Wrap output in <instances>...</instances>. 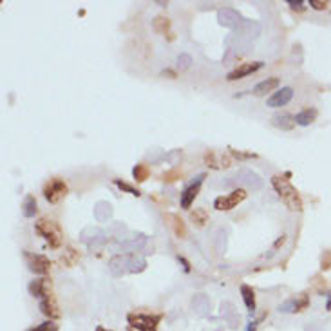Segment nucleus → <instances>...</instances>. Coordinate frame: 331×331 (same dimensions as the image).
Returning a JSON list of instances; mask_svg holds the SVG:
<instances>
[{"mask_svg":"<svg viewBox=\"0 0 331 331\" xmlns=\"http://www.w3.org/2000/svg\"><path fill=\"white\" fill-rule=\"evenodd\" d=\"M326 310H327V311H331V295H329V299H327V304H326Z\"/></svg>","mask_w":331,"mask_h":331,"instance_id":"obj_39","label":"nucleus"},{"mask_svg":"<svg viewBox=\"0 0 331 331\" xmlns=\"http://www.w3.org/2000/svg\"><path fill=\"white\" fill-rule=\"evenodd\" d=\"M179 64H181V69H186L190 65V56H186V55L179 56Z\"/></svg>","mask_w":331,"mask_h":331,"instance_id":"obj_35","label":"nucleus"},{"mask_svg":"<svg viewBox=\"0 0 331 331\" xmlns=\"http://www.w3.org/2000/svg\"><path fill=\"white\" fill-rule=\"evenodd\" d=\"M111 214H112V207L109 205V203L100 201L98 205H96L94 215H96V219H98V221H105L107 217H111Z\"/></svg>","mask_w":331,"mask_h":331,"instance_id":"obj_23","label":"nucleus"},{"mask_svg":"<svg viewBox=\"0 0 331 331\" xmlns=\"http://www.w3.org/2000/svg\"><path fill=\"white\" fill-rule=\"evenodd\" d=\"M246 190L243 188H233L230 194H224V196H219V198L214 201V207L215 210H223V212H228L235 208L239 203H243L246 199Z\"/></svg>","mask_w":331,"mask_h":331,"instance_id":"obj_5","label":"nucleus"},{"mask_svg":"<svg viewBox=\"0 0 331 331\" xmlns=\"http://www.w3.org/2000/svg\"><path fill=\"white\" fill-rule=\"evenodd\" d=\"M310 6L313 9H317V11H322V9L327 8V2H326V0H324V2H322V0H310Z\"/></svg>","mask_w":331,"mask_h":331,"instance_id":"obj_33","label":"nucleus"},{"mask_svg":"<svg viewBox=\"0 0 331 331\" xmlns=\"http://www.w3.org/2000/svg\"><path fill=\"white\" fill-rule=\"evenodd\" d=\"M205 177H207L205 174H199V176L196 177V179H194L185 190H183V194H181V208L188 210V208L192 207L194 199L198 198L199 190H201V183H203V179H205Z\"/></svg>","mask_w":331,"mask_h":331,"instance_id":"obj_8","label":"nucleus"},{"mask_svg":"<svg viewBox=\"0 0 331 331\" xmlns=\"http://www.w3.org/2000/svg\"><path fill=\"white\" fill-rule=\"evenodd\" d=\"M114 183H116L118 186H120L121 190H125V192H129V194H132V196H136V198H138L139 196V190H136V188H132V186L130 185H127V183H123V181H120V179H116L114 181Z\"/></svg>","mask_w":331,"mask_h":331,"instance_id":"obj_31","label":"nucleus"},{"mask_svg":"<svg viewBox=\"0 0 331 331\" xmlns=\"http://www.w3.org/2000/svg\"><path fill=\"white\" fill-rule=\"evenodd\" d=\"M129 331H156L161 315H145V313H129Z\"/></svg>","mask_w":331,"mask_h":331,"instance_id":"obj_4","label":"nucleus"},{"mask_svg":"<svg viewBox=\"0 0 331 331\" xmlns=\"http://www.w3.org/2000/svg\"><path fill=\"white\" fill-rule=\"evenodd\" d=\"M168 27H170V20H168V18L158 17L154 20V29L158 31V33H161V35H165V33H167Z\"/></svg>","mask_w":331,"mask_h":331,"instance_id":"obj_28","label":"nucleus"},{"mask_svg":"<svg viewBox=\"0 0 331 331\" xmlns=\"http://www.w3.org/2000/svg\"><path fill=\"white\" fill-rule=\"evenodd\" d=\"M132 176H134V179L138 181V183H143V181L149 179V176H151V170H149V167H147V165L139 163V165H136V167H134Z\"/></svg>","mask_w":331,"mask_h":331,"instance_id":"obj_26","label":"nucleus"},{"mask_svg":"<svg viewBox=\"0 0 331 331\" xmlns=\"http://www.w3.org/2000/svg\"><path fill=\"white\" fill-rule=\"evenodd\" d=\"M24 259H26L27 266L33 273H38V275H45L49 270H51V261H49L45 255H40V254H29L26 252L24 254Z\"/></svg>","mask_w":331,"mask_h":331,"instance_id":"obj_7","label":"nucleus"},{"mask_svg":"<svg viewBox=\"0 0 331 331\" xmlns=\"http://www.w3.org/2000/svg\"><path fill=\"white\" fill-rule=\"evenodd\" d=\"M190 219L196 226H205L208 223V214L205 208H194V212H190Z\"/></svg>","mask_w":331,"mask_h":331,"instance_id":"obj_22","label":"nucleus"},{"mask_svg":"<svg viewBox=\"0 0 331 331\" xmlns=\"http://www.w3.org/2000/svg\"><path fill=\"white\" fill-rule=\"evenodd\" d=\"M181 177H183V172H181V170H177V168H172V170L165 172L163 176H161V179H163L165 183H174V181L181 179Z\"/></svg>","mask_w":331,"mask_h":331,"instance_id":"obj_29","label":"nucleus"},{"mask_svg":"<svg viewBox=\"0 0 331 331\" xmlns=\"http://www.w3.org/2000/svg\"><path fill=\"white\" fill-rule=\"evenodd\" d=\"M308 306H310V297H308V293H301L295 299H290V301L284 302L279 310L282 313H299V311L306 310Z\"/></svg>","mask_w":331,"mask_h":331,"instance_id":"obj_9","label":"nucleus"},{"mask_svg":"<svg viewBox=\"0 0 331 331\" xmlns=\"http://www.w3.org/2000/svg\"><path fill=\"white\" fill-rule=\"evenodd\" d=\"M262 67V62H252V64H241L239 67L228 73L226 80L228 82H235V80H241V78L248 76V74H254L255 71H259Z\"/></svg>","mask_w":331,"mask_h":331,"instance_id":"obj_10","label":"nucleus"},{"mask_svg":"<svg viewBox=\"0 0 331 331\" xmlns=\"http://www.w3.org/2000/svg\"><path fill=\"white\" fill-rule=\"evenodd\" d=\"M230 154L237 159H250V158H257V154H252V152H239V151H233L230 149Z\"/></svg>","mask_w":331,"mask_h":331,"instance_id":"obj_32","label":"nucleus"},{"mask_svg":"<svg viewBox=\"0 0 331 331\" xmlns=\"http://www.w3.org/2000/svg\"><path fill=\"white\" fill-rule=\"evenodd\" d=\"M282 243H284V237H280L279 241H277V243H275V246H280V245H282Z\"/></svg>","mask_w":331,"mask_h":331,"instance_id":"obj_40","label":"nucleus"},{"mask_svg":"<svg viewBox=\"0 0 331 331\" xmlns=\"http://www.w3.org/2000/svg\"><path fill=\"white\" fill-rule=\"evenodd\" d=\"M163 76H170V78H176V73H174V71H170V69H167V71H163Z\"/></svg>","mask_w":331,"mask_h":331,"instance_id":"obj_37","label":"nucleus"},{"mask_svg":"<svg viewBox=\"0 0 331 331\" xmlns=\"http://www.w3.org/2000/svg\"><path fill=\"white\" fill-rule=\"evenodd\" d=\"M22 212L26 217H35V214L38 212V205H36V199L33 196H27L26 201H24V207H22Z\"/></svg>","mask_w":331,"mask_h":331,"instance_id":"obj_25","label":"nucleus"},{"mask_svg":"<svg viewBox=\"0 0 331 331\" xmlns=\"http://www.w3.org/2000/svg\"><path fill=\"white\" fill-rule=\"evenodd\" d=\"M29 292L33 297H36V299H45V297L51 295V279H48V277H42V279H36L33 280V282L29 284Z\"/></svg>","mask_w":331,"mask_h":331,"instance_id":"obj_12","label":"nucleus"},{"mask_svg":"<svg viewBox=\"0 0 331 331\" xmlns=\"http://www.w3.org/2000/svg\"><path fill=\"white\" fill-rule=\"evenodd\" d=\"M255 329H257V320H255V322L250 324V327H248V331H255Z\"/></svg>","mask_w":331,"mask_h":331,"instance_id":"obj_38","label":"nucleus"},{"mask_svg":"<svg viewBox=\"0 0 331 331\" xmlns=\"http://www.w3.org/2000/svg\"><path fill=\"white\" fill-rule=\"evenodd\" d=\"M109 268H111L112 275H125V273H139L147 268V261L136 254H121L114 255L109 261Z\"/></svg>","mask_w":331,"mask_h":331,"instance_id":"obj_2","label":"nucleus"},{"mask_svg":"<svg viewBox=\"0 0 331 331\" xmlns=\"http://www.w3.org/2000/svg\"><path fill=\"white\" fill-rule=\"evenodd\" d=\"M35 230L38 235H42L45 241L49 243V246L51 248H60L62 246V239H64V235H62V228L60 224L56 223L55 219H49V217H42V219L38 221V223L35 224Z\"/></svg>","mask_w":331,"mask_h":331,"instance_id":"obj_3","label":"nucleus"},{"mask_svg":"<svg viewBox=\"0 0 331 331\" xmlns=\"http://www.w3.org/2000/svg\"><path fill=\"white\" fill-rule=\"evenodd\" d=\"M29 331H58V326H56L55 322H43V324H38L36 327H33V329H29Z\"/></svg>","mask_w":331,"mask_h":331,"instance_id":"obj_30","label":"nucleus"},{"mask_svg":"<svg viewBox=\"0 0 331 331\" xmlns=\"http://www.w3.org/2000/svg\"><path fill=\"white\" fill-rule=\"evenodd\" d=\"M221 313L226 317V320L230 322V326L232 327H235V326H239V317L235 315V311H233V308H232V304H228V302H224L223 306H221Z\"/></svg>","mask_w":331,"mask_h":331,"instance_id":"obj_24","label":"nucleus"},{"mask_svg":"<svg viewBox=\"0 0 331 331\" xmlns=\"http://www.w3.org/2000/svg\"><path fill=\"white\" fill-rule=\"evenodd\" d=\"M292 98H293V89H292V87H284V89L277 90V92H273V94L268 98L266 105H268V107H273V109L284 107L286 104L292 102Z\"/></svg>","mask_w":331,"mask_h":331,"instance_id":"obj_11","label":"nucleus"},{"mask_svg":"<svg viewBox=\"0 0 331 331\" xmlns=\"http://www.w3.org/2000/svg\"><path fill=\"white\" fill-rule=\"evenodd\" d=\"M288 4L292 6L293 9H299V11L304 9V2H293V0H288Z\"/></svg>","mask_w":331,"mask_h":331,"instance_id":"obj_36","label":"nucleus"},{"mask_svg":"<svg viewBox=\"0 0 331 331\" xmlns=\"http://www.w3.org/2000/svg\"><path fill=\"white\" fill-rule=\"evenodd\" d=\"M271 185L275 188L277 196L280 201L286 205L292 212H302V198L299 190L290 183L284 176H273L271 177Z\"/></svg>","mask_w":331,"mask_h":331,"instance_id":"obj_1","label":"nucleus"},{"mask_svg":"<svg viewBox=\"0 0 331 331\" xmlns=\"http://www.w3.org/2000/svg\"><path fill=\"white\" fill-rule=\"evenodd\" d=\"M241 295H243V301H245L246 308H248L250 313H254L255 311V293L254 290L250 288L248 284H243L241 286Z\"/></svg>","mask_w":331,"mask_h":331,"instance_id":"obj_21","label":"nucleus"},{"mask_svg":"<svg viewBox=\"0 0 331 331\" xmlns=\"http://www.w3.org/2000/svg\"><path fill=\"white\" fill-rule=\"evenodd\" d=\"M279 85H280L279 78H275V76L266 78V80H262L261 83H257V85L254 87V94L255 96H266L268 92H273Z\"/></svg>","mask_w":331,"mask_h":331,"instance_id":"obj_15","label":"nucleus"},{"mask_svg":"<svg viewBox=\"0 0 331 331\" xmlns=\"http://www.w3.org/2000/svg\"><path fill=\"white\" fill-rule=\"evenodd\" d=\"M317 109H306V111L299 112L295 116V123L297 125H302V127H308V125H311L315 120H317Z\"/></svg>","mask_w":331,"mask_h":331,"instance_id":"obj_20","label":"nucleus"},{"mask_svg":"<svg viewBox=\"0 0 331 331\" xmlns=\"http://www.w3.org/2000/svg\"><path fill=\"white\" fill-rule=\"evenodd\" d=\"M96 331H111V329H105V327H102V326H98V327H96Z\"/></svg>","mask_w":331,"mask_h":331,"instance_id":"obj_41","label":"nucleus"},{"mask_svg":"<svg viewBox=\"0 0 331 331\" xmlns=\"http://www.w3.org/2000/svg\"><path fill=\"white\" fill-rule=\"evenodd\" d=\"M65 196H67V185L64 183V179L55 177V179H51L48 185L43 186V198L48 199L49 203H53V205L62 201Z\"/></svg>","mask_w":331,"mask_h":331,"instance_id":"obj_6","label":"nucleus"},{"mask_svg":"<svg viewBox=\"0 0 331 331\" xmlns=\"http://www.w3.org/2000/svg\"><path fill=\"white\" fill-rule=\"evenodd\" d=\"M217 18H219L221 26H224V27H237L239 24H243L241 15L237 13V11H233V9H230V8L219 9Z\"/></svg>","mask_w":331,"mask_h":331,"instance_id":"obj_13","label":"nucleus"},{"mask_svg":"<svg viewBox=\"0 0 331 331\" xmlns=\"http://www.w3.org/2000/svg\"><path fill=\"white\" fill-rule=\"evenodd\" d=\"M232 183H246L248 186H252V188H261L262 186V181H261V177L257 176V174H254V172H250V170H241V172L237 174L235 177H232Z\"/></svg>","mask_w":331,"mask_h":331,"instance_id":"obj_14","label":"nucleus"},{"mask_svg":"<svg viewBox=\"0 0 331 331\" xmlns=\"http://www.w3.org/2000/svg\"><path fill=\"white\" fill-rule=\"evenodd\" d=\"M205 163H207V167H210V168H226V167H230L232 161H230L228 158H223L219 152L208 151L207 154H205Z\"/></svg>","mask_w":331,"mask_h":331,"instance_id":"obj_16","label":"nucleus"},{"mask_svg":"<svg viewBox=\"0 0 331 331\" xmlns=\"http://www.w3.org/2000/svg\"><path fill=\"white\" fill-rule=\"evenodd\" d=\"M192 304H194V308H196V311H198L199 315H205L208 311V299L205 295H198L192 301Z\"/></svg>","mask_w":331,"mask_h":331,"instance_id":"obj_27","label":"nucleus"},{"mask_svg":"<svg viewBox=\"0 0 331 331\" xmlns=\"http://www.w3.org/2000/svg\"><path fill=\"white\" fill-rule=\"evenodd\" d=\"M40 310H42L43 315H48L49 318H58V317H60V310H58V306H56L53 295L45 297V299L40 301Z\"/></svg>","mask_w":331,"mask_h":331,"instance_id":"obj_18","label":"nucleus"},{"mask_svg":"<svg viewBox=\"0 0 331 331\" xmlns=\"http://www.w3.org/2000/svg\"><path fill=\"white\" fill-rule=\"evenodd\" d=\"M271 123L280 130H292L295 127V118L290 116V114H275L271 118Z\"/></svg>","mask_w":331,"mask_h":331,"instance_id":"obj_19","label":"nucleus"},{"mask_svg":"<svg viewBox=\"0 0 331 331\" xmlns=\"http://www.w3.org/2000/svg\"><path fill=\"white\" fill-rule=\"evenodd\" d=\"M167 221H170V228H172V232H174V235L176 237H179V239H185L186 237V224H185V221L181 219L179 215H176V214H168L167 215Z\"/></svg>","mask_w":331,"mask_h":331,"instance_id":"obj_17","label":"nucleus"},{"mask_svg":"<svg viewBox=\"0 0 331 331\" xmlns=\"http://www.w3.org/2000/svg\"><path fill=\"white\" fill-rule=\"evenodd\" d=\"M327 268H331V252H326L322 255V270H327Z\"/></svg>","mask_w":331,"mask_h":331,"instance_id":"obj_34","label":"nucleus"}]
</instances>
